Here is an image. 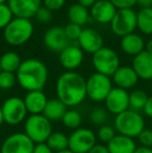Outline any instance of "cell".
Segmentation results:
<instances>
[{
	"label": "cell",
	"instance_id": "17",
	"mask_svg": "<svg viewBox=\"0 0 152 153\" xmlns=\"http://www.w3.org/2000/svg\"><path fill=\"white\" fill-rule=\"evenodd\" d=\"M83 62V51L79 46L69 45L59 52V62L68 71H73L78 68Z\"/></svg>",
	"mask_w": 152,
	"mask_h": 153
},
{
	"label": "cell",
	"instance_id": "23",
	"mask_svg": "<svg viewBox=\"0 0 152 153\" xmlns=\"http://www.w3.org/2000/svg\"><path fill=\"white\" fill-rule=\"evenodd\" d=\"M67 111V106L59 98L49 99L43 111V115L49 121H62L64 115Z\"/></svg>",
	"mask_w": 152,
	"mask_h": 153
},
{
	"label": "cell",
	"instance_id": "15",
	"mask_svg": "<svg viewBox=\"0 0 152 153\" xmlns=\"http://www.w3.org/2000/svg\"><path fill=\"white\" fill-rule=\"evenodd\" d=\"M117 8L110 0H98L91 7V18L100 24H108L114 19Z\"/></svg>",
	"mask_w": 152,
	"mask_h": 153
},
{
	"label": "cell",
	"instance_id": "40",
	"mask_svg": "<svg viewBox=\"0 0 152 153\" xmlns=\"http://www.w3.org/2000/svg\"><path fill=\"white\" fill-rule=\"evenodd\" d=\"M89 153H110V151H108L106 146L101 145V144H99V145L96 144V145L90 150Z\"/></svg>",
	"mask_w": 152,
	"mask_h": 153
},
{
	"label": "cell",
	"instance_id": "44",
	"mask_svg": "<svg viewBox=\"0 0 152 153\" xmlns=\"http://www.w3.org/2000/svg\"><path fill=\"white\" fill-rule=\"evenodd\" d=\"M134 153H152V148L144 147V146H140V147H136Z\"/></svg>",
	"mask_w": 152,
	"mask_h": 153
},
{
	"label": "cell",
	"instance_id": "22",
	"mask_svg": "<svg viewBox=\"0 0 152 153\" xmlns=\"http://www.w3.org/2000/svg\"><path fill=\"white\" fill-rule=\"evenodd\" d=\"M106 147L110 153H134L136 149L133 139L122 134H116Z\"/></svg>",
	"mask_w": 152,
	"mask_h": 153
},
{
	"label": "cell",
	"instance_id": "43",
	"mask_svg": "<svg viewBox=\"0 0 152 153\" xmlns=\"http://www.w3.org/2000/svg\"><path fill=\"white\" fill-rule=\"evenodd\" d=\"M97 1L98 0H78V3L87 8H89V7L91 8Z\"/></svg>",
	"mask_w": 152,
	"mask_h": 153
},
{
	"label": "cell",
	"instance_id": "12",
	"mask_svg": "<svg viewBox=\"0 0 152 153\" xmlns=\"http://www.w3.org/2000/svg\"><path fill=\"white\" fill-rule=\"evenodd\" d=\"M104 102L108 111L117 116L129 109V94L124 89L113 88Z\"/></svg>",
	"mask_w": 152,
	"mask_h": 153
},
{
	"label": "cell",
	"instance_id": "11",
	"mask_svg": "<svg viewBox=\"0 0 152 153\" xmlns=\"http://www.w3.org/2000/svg\"><path fill=\"white\" fill-rule=\"evenodd\" d=\"M35 145L24 132H16L4 140L0 153H33Z\"/></svg>",
	"mask_w": 152,
	"mask_h": 153
},
{
	"label": "cell",
	"instance_id": "14",
	"mask_svg": "<svg viewBox=\"0 0 152 153\" xmlns=\"http://www.w3.org/2000/svg\"><path fill=\"white\" fill-rule=\"evenodd\" d=\"M43 0H8L7 5L15 17L30 19L42 6Z\"/></svg>",
	"mask_w": 152,
	"mask_h": 153
},
{
	"label": "cell",
	"instance_id": "21",
	"mask_svg": "<svg viewBox=\"0 0 152 153\" xmlns=\"http://www.w3.org/2000/svg\"><path fill=\"white\" fill-rule=\"evenodd\" d=\"M145 42L142 36H140L136 33H130L127 36H123L121 39L120 46L121 49L126 53V54L136 56L139 53L145 50Z\"/></svg>",
	"mask_w": 152,
	"mask_h": 153
},
{
	"label": "cell",
	"instance_id": "32",
	"mask_svg": "<svg viewBox=\"0 0 152 153\" xmlns=\"http://www.w3.org/2000/svg\"><path fill=\"white\" fill-rule=\"evenodd\" d=\"M116 137L115 129L110 125H102L97 131V137L102 142L108 145L110 141Z\"/></svg>",
	"mask_w": 152,
	"mask_h": 153
},
{
	"label": "cell",
	"instance_id": "10",
	"mask_svg": "<svg viewBox=\"0 0 152 153\" xmlns=\"http://www.w3.org/2000/svg\"><path fill=\"white\" fill-rule=\"evenodd\" d=\"M97 135L89 128L75 129L69 135V147L74 153H89L90 150L96 145Z\"/></svg>",
	"mask_w": 152,
	"mask_h": 153
},
{
	"label": "cell",
	"instance_id": "25",
	"mask_svg": "<svg viewBox=\"0 0 152 153\" xmlns=\"http://www.w3.org/2000/svg\"><path fill=\"white\" fill-rule=\"evenodd\" d=\"M22 61L18 53L14 51H7L0 56V67L1 71L10 73H17L18 69L20 68Z\"/></svg>",
	"mask_w": 152,
	"mask_h": 153
},
{
	"label": "cell",
	"instance_id": "31",
	"mask_svg": "<svg viewBox=\"0 0 152 153\" xmlns=\"http://www.w3.org/2000/svg\"><path fill=\"white\" fill-rule=\"evenodd\" d=\"M90 119L94 124L101 125L102 126L108 119V109L103 108V107H96V108L93 109V111L90 115Z\"/></svg>",
	"mask_w": 152,
	"mask_h": 153
},
{
	"label": "cell",
	"instance_id": "24",
	"mask_svg": "<svg viewBox=\"0 0 152 153\" xmlns=\"http://www.w3.org/2000/svg\"><path fill=\"white\" fill-rule=\"evenodd\" d=\"M68 18L70 20V23H74L79 26H82L89 22L91 15L87 7L79 3H74L68 10Z\"/></svg>",
	"mask_w": 152,
	"mask_h": 153
},
{
	"label": "cell",
	"instance_id": "48",
	"mask_svg": "<svg viewBox=\"0 0 152 153\" xmlns=\"http://www.w3.org/2000/svg\"><path fill=\"white\" fill-rule=\"evenodd\" d=\"M7 1L8 0H0V4H5L7 3Z\"/></svg>",
	"mask_w": 152,
	"mask_h": 153
},
{
	"label": "cell",
	"instance_id": "39",
	"mask_svg": "<svg viewBox=\"0 0 152 153\" xmlns=\"http://www.w3.org/2000/svg\"><path fill=\"white\" fill-rule=\"evenodd\" d=\"M33 153H54V152L49 148V146L46 143H41V144H36Z\"/></svg>",
	"mask_w": 152,
	"mask_h": 153
},
{
	"label": "cell",
	"instance_id": "49",
	"mask_svg": "<svg viewBox=\"0 0 152 153\" xmlns=\"http://www.w3.org/2000/svg\"><path fill=\"white\" fill-rule=\"evenodd\" d=\"M0 72H1V67H0Z\"/></svg>",
	"mask_w": 152,
	"mask_h": 153
},
{
	"label": "cell",
	"instance_id": "19",
	"mask_svg": "<svg viewBox=\"0 0 152 153\" xmlns=\"http://www.w3.org/2000/svg\"><path fill=\"white\" fill-rule=\"evenodd\" d=\"M139 77L132 67L128 66H120L119 69L113 75V81L117 88L124 89L127 91L128 89H131L138 83Z\"/></svg>",
	"mask_w": 152,
	"mask_h": 153
},
{
	"label": "cell",
	"instance_id": "41",
	"mask_svg": "<svg viewBox=\"0 0 152 153\" xmlns=\"http://www.w3.org/2000/svg\"><path fill=\"white\" fill-rule=\"evenodd\" d=\"M143 111H144L145 115H146L147 117L152 118V96H150L148 98V100H147L146 105H145Z\"/></svg>",
	"mask_w": 152,
	"mask_h": 153
},
{
	"label": "cell",
	"instance_id": "3",
	"mask_svg": "<svg viewBox=\"0 0 152 153\" xmlns=\"http://www.w3.org/2000/svg\"><path fill=\"white\" fill-rule=\"evenodd\" d=\"M33 33V25L29 19L15 17L3 29V38L12 46H21L30 40Z\"/></svg>",
	"mask_w": 152,
	"mask_h": 153
},
{
	"label": "cell",
	"instance_id": "36",
	"mask_svg": "<svg viewBox=\"0 0 152 153\" xmlns=\"http://www.w3.org/2000/svg\"><path fill=\"white\" fill-rule=\"evenodd\" d=\"M138 137L141 143V146L152 148V129L145 128L144 130L139 134Z\"/></svg>",
	"mask_w": 152,
	"mask_h": 153
},
{
	"label": "cell",
	"instance_id": "30",
	"mask_svg": "<svg viewBox=\"0 0 152 153\" xmlns=\"http://www.w3.org/2000/svg\"><path fill=\"white\" fill-rule=\"evenodd\" d=\"M17 82V77L15 73L5 72L1 71L0 72V89L2 90H10L14 88Z\"/></svg>",
	"mask_w": 152,
	"mask_h": 153
},
{
	"label": "cell",
	"instance_id": "34",
	"mask_svg": "<svg viewBox=\"0 0 152 153\" xmlns=\"http://www.w3.org/2000/svg\"><path fill=\"white\" fill-rule=\"evenodd\" d=\"M64 29H65V33L69 41H77L83 30L82 27L77 24H74V23L67 24L66 27H64Z\"/></svg>",
	"mask_w": 152,
	"mask_h": 153
},
{
	"label": "cell",
	"instance_id": "8",
	"mask_svg": "<svg viewBox=\"0 0 152 153\" xmlns=\"http://www.w3.org/2000/svg\"><path fill=\"white\" fill-rule=\"evenodd\" d=\"M110 28L116 36L121 38L133 33L136 28V13L132 8L118 10L110 22Z\"/></svg>",
	"mask_w": 152,
	"mask_h": 153
},
{
	"label": "cell",
	"instance_id": "4",
	"mask_svg": "<svg viewBox=\"0 0 152 153\" xmlns=\"http://www.w3.org/2000/svg\"><path fill=\"white\" fill-rule=\"evenodd\" d=\"M115 128L119 134L133 139L145 129V120L140 113L127 109L116 116Z\"/></svg>",
	"mask_w": 152,
	"mask_h": 153
},
{
	"label": "cell",
	"instance_id": "1",
	"mask_svg": "<svg viewBox=\"0 0 152 153\" xmlns=\"http://www.w3.org/2000/svg\"><path fill=\"white\" fill-rule=\"evenodd\" d=\"M55 90L57 98L66 106H76L87 97V79L74 71H68L59 77Z\"/></svg>",
	"mask_w": 152,
	"mask_h": 153
},
{
	"label": "cell",
	"instance_id": "27",
	"mask_svg": "<svg viewBox=\"0 0 152 153\" xmlns=\"http://www.w3.org/2000/svg\"><path fill=\"white\" fill-rule=\"evenodd\" d=\"M46 144L54 153L63 151L69 147V137L59 131L52 132L46 141Z\"/></svg>",
	"mask_w": 152,
	"mask_h": 153
},
{
	"label": "cell",
	"instance_id": "45",
	"mask_svg": "<svg viewBox=\"0 0 152 153\" xmlns=\"http://www.w3.org/2000/svg\"><path fill=\"white\" fill-rule=\"evenodd\" d=\"M145 50L152 54V40L148 41V42L146 43V45H145Z\"/></svg>",
	"mask_w": 152,
	"mask_h": 153
},
{
	"label": "cell",
	"instance_id": "50",
	"mask_svg": "<svg viewBox=\"0 0 152 153\" xmlns=\"http://www.w3.org/2000/svg\"><path fill=\"white\" fill-rule=\"evenodd\" d=\"M151 81H152V80H151Z\"/></svg>",
	"mask_w": 152,
	"mask_h": 153
},
{
	"label": "cell",
	"instance_id": "6",
	"mask_svg": "<svg viewBox=\"0 0 152 153\" xmlns=\"http://www.w3.org/2000/svg\"><path fill=\"white\" fill-rule=\"evenodd\" d=\"M92 62L96 72L110 77L115 74L120 67V59L117 52L112 48L104 46L94 53Z\"/></svg>",
	"mask_w": 152,
	"mask_h": 153
},
{
	"label": "cell",
	"instance_id": "29",
	"mask_svg": "<svg viewBox=\"0 0 152 153\" xmlns=\"http://www.w3.org/2000/svg\"><path fill=\"white\" fill-rule=\"evenodd\" d=\"M62 122L66 127L75 130V129L80 128V125L82 123V117L76 111H67L62 119Z\"/></svg>",
	"mask_w": 152,
	"mask_h": 153
},
{
	"label": "cell",
	"instance_id": "26",
	"mask_svg": "<svg viewBox=\"0 0 152 153\" xmlns=\"http://www.w3.org/2000/svg\"><path fill=\"white\" fill-rule=\"evenodd\" d=\"M136 27L144 34H152V8H141L139 10Z\"/></svg>",
	"mask_w": 152,
	"mask_h": 153
},
{
	"label": "cell",
	"instance_id": "16",
	"mask_svg": "<svg viewBox=\"0 0 152 153\" xmlns=\"http://www.w3.org/2000/svg\"><path fill=\"white\" fill-rule=\"evenodd\" d=\"M78 46L82 51L94 54L103 47V38L96 29L85 28L77 40Z\"/></svg>",
	"mask_w": 152,
	"mask_h": 153
},
{
	"label": "cell",
	"instance_id": "28",
	"mask_svg": "<svg viewBox=\"0 0 152 153\" xmlns=\"http://www.w3.org/2000/svg\"><path fill=\"white\" fill-rule=\"evenodd\" d=\"M148 95L142 90H136L129 94V109L140 113L143 111L148 100Z\"/></svg>",
	"mask_w": 152,
	"mask_h": 153
},
{
	"label": "cell",
	"instance_id": "5",
	"mask_svg": "<svg viewBox=\"0 0 152 153\" xmlns=\"http://www.w3.org/2000/svg\"><path fill=\"white\" fill-rule=\"evenodd\" d=\"M24 133L35 144L46 143L52 133V125L43 114L30 115L25 120Z\"/></svg>",
	"mask_w": 152,
	"mask_h": 153
},
{
	"label": "cell",
	"instance_id": "18",
	"mask_svg": "<svg viewBox=\"0 0 152 153\" xmlns=\"http://www.w3.org/2000/svg\"><path fill=\"white\" fill-rule=\"evenodd\" d=\"M132 69L139 78L152 80V54L146 50L142 51L132 59Z\"/></svg>",
	"mask_w": 152,
	"mask_h": 153
},
{
	"label": "cell",
	"instance_id": "33",
	"mask_svg": "<svg viewBox=\"0 0 152 153\" xmlns=\"http://www.w3.org/2000/svg\"><path fill=\"white\" fill-rule=\"evenodd\" d=\"M13 19H14V14L12 13L7 3L0 4V29L5 28Z\"/></svg>",
	"mask_w": 152,
	"mask_h": 153
},
{
	"label": "cell",
	"instance_id": "2",
	"mask_svg": "<svg viewBox=\"0 0 152 153\" xmlns=\"http://www.w3.org/2000/svg\"><path fill=\"white\" fill-rule=\"evenodd\" d=\"M48 75L46 65L37 59L23 61L16 73L17 82L27 92L43 91L48 80Z\"/></svg>",
	"mask_w": 152,
	"mask_h": 153
},
{
	"label": "cell",
	"instance_id": "38",
	"mask_svg": "<svg viewBox=\"0 0 152 153\" xmlns=\"http://www.w3.org/2000/svg\"><path fill=\"white\" fill-rule=\"evenodd\" d=\"M116 6L117 10L123 8H132V6L136 4V0H110Z\"/></svg>",
	"mask_w": 152,
	"mask_h": 153
},
{
	"label": "cell",
	"instance_id": "42",
	"mask_svg": "<svg viewBox=\"0 0 152 153\" xmlns=\"http://www.w3.org/2000/svg\"><path fill=\"white\" fill-rule=\"evenodd\" d=\"M136 4L141 8H152V0H136Z\"/></svg>",
	"mask_w": 152,
	"mask_h": 153
},
{
	"label": "cell",
	"instance_id": "47",
	"mask_svg": "<svg viewBox=\"0 0 152 153\" xmlns=\"http://www.w3.org/2000/svg\"><path fill=\"white\" fill-rule=\"evenodd\" d=\"M56 153H74V152H72L70 149H66V150H63V151H59V152H56Z\"/></svg>",
	"mask_w": 152,
	"mask_h": 153
},
{
	"label": "cell",
	"instance_id": "20",
	"mask_svg": "<svg viewBox=\"0 0 152 153\" xmlns=\"http://www.w3.org/2000/svg\"><path fill=\"white\" fill-rule=\"evenodd\" d=\"M26 106L27 113L30 115H41L44 111L48 99L43 91L27 92L25 98L23 99Z\"/></svg>",
	"mask_w": 152,
	"mask_h": 153
},
{
	"label": "cell",
	"instance_id": "13",
	"mask_svg": "<svg viewBox=\"0 0 152 153\" xmlns=\"http://www.w3.org/2000/svg\"><path fill=\"white\" fill-rule=\"evenodd\" d=\"M69 42L65 29L61 26L51 27L44 34V45L53 52H62L70 45Z\"/></svg>",
	"mask_w": 152,
	"mask_h": 153
},
{
	"label": "cell",
	"instance_id": "9",
	"mask_svg": "<svg viewBox=\"0 0 152 153\" xmlns=\"http://www.w3.org/2000/svg\"><path fill=\"white\" fill-rule=\"evenodd\" d=\"M4 122L10 125H18L24 121L27 109L24 100L20 97H10L1 105Z\"/></svg>",
	"mask_w": 152,
	"mask_h": 153
},
{
	"label": "cell",
	"instance_id": "35",
	"mask_svg": "<svg viewBox=\"0 0 152 153\" xmlns=\"http://www.w3.org/2000/svg\"><path fill=\"white\" fill-rule=\"evenodd\" d=\"M35 17L39 22L45 24V23H48L49 21H51V19H52V12L49 10L48 8H46L45 6H41L37 10Z\"/></svg>",
	"mask_w": 152,
	"mask_h": 153
},
{
	"label": "cell",
	"instance_id": "37",
	"mask_svg": "<svg viewBox=\"0 0 152 153\" xmlns=\"http://www.w3.org/2000/svg\"><path fill=\"white\" fill-rule=\"evenodd\" d=\"M66 0H43V4L49 10H59L65 5Z\"/></svg>",
	"mask_w": 152,
	"mask_h": 153
},
{
	"label": "cell",
	"instance_id": "46",
	"mask_svg": "<svg viewBox=\"0 0 152 153\" xmlns=\"http://www.w3.org/2000/svg\"><path fill=\"white\" fill-rule=\"evenodd\" d=\"M2 123H4V119H3V114H2L1 106H0V126L2 125Z\"/></svg>",
	"mask_w": 152,
	"mask_h": 153
},
{
	"label": "cell",
	"instance_id": "7",
	"mask_svg": "<svg viewBox=\"0 0 152 153\" xmlns=\"http://www.w3.org/2000/svg\"><path fill=\"white\" fill-rule=\"evenodd\" d=\"M113 90V81L110 76L94 73L87 79V97L93 101H104Z\"/></svg>",
	"mask_w": 152,
	"mask_h": 153
}]
</instances>
